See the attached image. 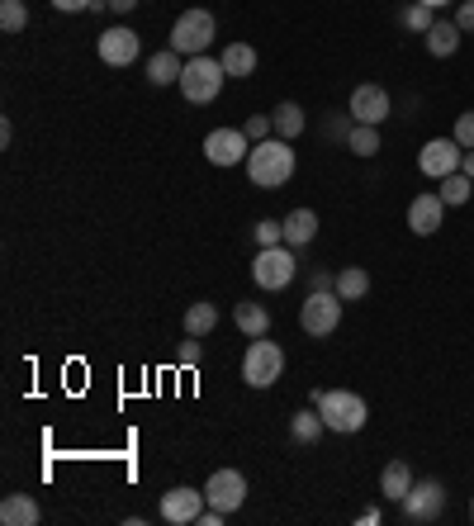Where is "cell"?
<instances>
[{
	"instance_id": "cell-12",
	"label": "cell",
	"mask_w": 474,
	"mask_h": 526,
	"mask_svg": "<svg viewBox=\"0 0 474 526\" xmlns=\"http://www.w3.org/2000/svg\"><path fill=\"white\" fill-rule=\"evenodd\" d=\"M389 109H394L389 91H384V86H370V81H365V86H356V91H351L347 114L356 119V124H375V128H380L384 119H389Z\"/></svg>"
},
{
	"instance_id": "cell-2",
	"label": "cell",
	"mask_w": 474,
	"mask_h": 526,
	"mask_svg": "<svg viewBox=\"0 0 474 526\" xmlns=\"http://www.w3.org/2000/svg\"><path fill=\"white\" fill-rule=\"evenodd\" d=\"M313 408L323 413V422H328V432H361L365 422H370V403L361 399V394H351V389H318L313 394Z\"/></svg>"
},
{
	"instance_id": "cell-31",
	"label": "cell",
	"mask_w": 474,
	"mask_h": 526,
	"mask_svg": "<svg viewBox=\"0 0 474 526\" xmlns=\"http://www.w3.org/2000/svg\"><path fill=\"white\" fill-rule=\"evenodd\" d=\"M285 242V223L275 218H256V247H280Z\"/></svg>"
},
{
	"instance_id": "cell-6",
	"label": "cell",
	"mask_w": 474,
	"mask_h": 526,
	"mask_svg": "<svg viewBox=\"0 0 474 526\" xmlns=\"http://www.w3.org/2000/svg\"><path fill=\"white\" fill-rule=\"evenodd\" d=\"M342 294L337 290H309L304 299V309H299V327L309 332V337H332L337 327H342Z\"/></svg>"
},
{
	"instance_id": "cell-1",
	"label": "cell",
	"mask_w": 474,
	"mask_h": 526,
	"mask_svg": "<svg viewBox=\"0 0 474 526\" xmlns=\"http://www.w3.org/2000/svg\"><path fill=\"white\" fill-rule=\"evenodd\" d=\"M247 176H252L256 190H280L285 181H294V147L285 138H266V143H252L247 152Z\"/></svg>"
},
{
	"instance_id": "cell-32",
	"label": "cell",
	"mask_w": 474,
	"mask_h": 526,
	"mask_svg": "<svg viewBox=\"0 0 474 526\" xmlns=\"http://www.w3.org/2000/svg\"><path fill=\"white\" fill-rule=\"evenodd\" d=\"M242 133L252 138V143H266V138H275V124H271V114H252L247 124H242Z\"/></svg>"
},
{
	"instance_id": "cell-4",
	"label": "cell",
	"mask_w": 474,
	"mask_h": 526,
	"mask_svg": "<svg viewBox=\"0 0 474 526\" xmlns=\"http://www.w3.org/2000/svg\"><path fill=\"white\" fill-rule=\"evenodd\" d=\"M214 34H219V24H214L209 10H181V19L171 24V48L181 57H204Z\"/></svg>"
},
{
	"instance_id": "cell-25",
	"label": "cell",
	"mask_w": 474,
	"mask_h": 526,
	"mask_svg": "<svg viewBox=\"0 0 474 526\" xmlns=\"http://www.w3.org/2000/svg\"><path fill=\"white\" fill-rule=\"evenodd\" d=\"M214 327H219V304H190V309H185V337H209V332H214Z\"/></svg>"
},
{
	"instance_id": "cell-22",
	"label": "cell",
	"mask_w": 474,
	"mask_h": 526,
	"mask_svg": "<svg viewBox=\"0 0 474 526\" xmlns=\"http://www.w3.org/2000/svg\"><path fill=\"white\" fill-rule=\"evenodd\" d=\"M233 323L242 327L247 337H266V332H271V309L256 304V299H247V304H237L233 309Z\"/></svg>"
},
{
	"instance_id": "cell-37",
	"label": "cell",
	"mask_w": 474,
	"mask_h": 526,
	"mask_svg": "<svg viewBox=\"0 0 474 526\" xmlns=\"http://www.w3.org/2000/svg\"><path fill=\"white\" fill-rule=\"evenodd\" d=\"M95 0H53V10H62V15H76V10H91Z\"/></svg>"
},
{
	"instance_id": "cell-15",
	"label": "cell",
	"mask_w": 474,
	"mask_h": 526,
	"mask_svg": "<svg viewBox=\"0 0 474 526\" xmlns=\"http://www.w3.org/2000/svg\"><path fill=\"white\" fill-rule=\"evenodd\" d=\"M441 223H446V200H441L437 190H422V195L408 200V228L418 237H432Z\"/></svg>"
},
{
	"instance_id": "cell-43",
	"label": "cell",
	"mask_w": 474,
	"mask_h": 526,
	"mask_svg": "<svg viewBox=\"0 0 474 526\" xmlns=\"http://www.w3.org/2000/svg\"><path fill=\"white\" fill-rule=\"evenodd\" d=\"M470 512H474V503H470Z\"/></svg>"
},
{
	"instance_id": "cell-35",
	"label": "cell",
	"mask_w": 474,
	"mask_h": 526,
	"mask_svg": "<svg viewBox=\"0 0 474 526\" xmlns=\"http://www.w3.org/2000/svg\"><path fill=\"white\" fill-rule=\"evenodd\" d=\"M200 361H204L200 337H185V342H181V365H200Z\"/></svg>"
},
{
	"instance_id": "cell-41",
	"label": "cell",
	"mask_w": 474,
	"mask_h": 526,
	"mask_svg": "<svg viewBox=\"0 0 474 526\" xmlns=\"http://www.w3.org/2000/svg\"><path fill=\"white\" fill-rule=\"evenodd\" d=\"M460 171H465V176H470V181H474V147H470V152H465V162H460Z\"/></svg>"
},
{
	"instance_id": "cell-40",
	"label": "cell",
	"mask_w": 474,
	"mask_h": 526,
	"mask_svg": "<svg viewBox=\"0 0 474 526\" xmlns=\"http://www.w3.org/2000/svg\"><path fill=\"white\" fill-rule=\"evenodd\" d=\"M114 15H128V10H138V0H110Z\"/></svg>"
},
{
	"instance_id": "cell-21",
	"label": "cell",
	"mask_w": 474,
	"mask_h": 526,
	"mask_svg": "<svg viewBox=\"0 0 474 526\" xmlns=\"http://www.w3.org/2000/svg\"><path fill=\"white\" fill-rule=\"evenodd\" d=\"M0 522L5 526H34L38 522V503L29 493H5V503H0Z\"/></svg>"
},
{
	"instance_id": "cell-39",
	"label": "cell",
	"mask_w": 474,
	"mask_h": 526,
	"mask_svg": "<svg viewBox=\"0 0 474 526\" xmlns=\"http://www.w3.org/2000/svg\"><path fill=\"white\" fill-rule=\"evenodd\" d=\"M332 280H337V275H328V271H313V275H309L313 290H332Z\"/></svg>"
},
{
	"instance_id": "cell-30",
	"label": "cell",
	"mask_w": 474,
	"mask_h": 526,
	"mask_svg": "<svg viewBox=\"0 0 474 526\" xmlns=\"http://www.w3.org/2000/svg\"><path fill=\"white\" fill-rule=\"evenodd\" d=\"M403 24H408L413 34H427V29L437 24V10H432V5H422V0H413V5L403 10Z\"/></svg>"
},
{
	"instance_id": "cell-24",
	"label": "cell",
	"mask_w": 474,
	"mask_h": 526,
	"mask_svg": "<svg viewBox=\"0 0 474 526\" xmlns=\"http://www.w3.org/2000/svg\"><path fill=\"white\" fill-rule=\"evenodd\" d=\"M332 290L342 294L347 304H356V299H365V294H370V275H365L361 266H342V271H337V280H332Z\"/></svg>"
},
{
	"instance_id": "cell-8",
	"label": "cell",
	"mask_w": 474,
	"mask_h": 526,
	"mask_svg": "<svg viewBox=\"0 0 474 526\" xmlns=\"http://www.w3.org/2000/svg\"><path fill=\"white\" fill-rule=\"evenodd\" d=\"M403 522L413 526H432L446 517V489H441L437 479H413V489H408V498L399 503Z\"/></svg>"
},
{
	"instance_id": "cell-16",
	"label": "cell",
	"mask_w": 474,
	"mask_h": 526,
	"mask_svg": "<svg viewBox=\"0 0 474 526\" xmlns=\"http://www.w3.org/2000/svg\"><path fill=\"white\" fill-rule=\"evenodd\" d=\"M422 38H427V53H432V57H456L460 53V38H465V34H460L456 19H437V24H432Z\"/></svg>"
},
{
	"instance_id": "cell-10",
	"label": "cell",
	"mask_w": 474,
	"mask_h": 526,
	"mask_svg": "<svg viewBox=\"0 0 474 526\" xmlns=\"http://www.w3.org/2000/svg\"><path fill=\"white\" fill-rule=\"evenodd\" d=\"M204 508H209L204 489H190V484H181V489H166V493H162V522H171V526L200 522Z\"/></svg>"
},
{
	"instance_id": "cell-14",
	"label": "cell",
	"mask_w": 474,
	"mask_h": 526,
	"mask_svg": "<svg viewBox=\"0 0 474 526\" xmlns=\"http://www.w3.org/2000/svg\"><path fill=\"white\" fill-rule=\"evenodd\" d=\"M138 48H143V43H138V34H133V29H124V24H119V29H105V34H100V43H95V53H100V62H105V67H133V62H138Z\"/></svg>"
},
{
	"instance_id": "cell-27",
	"label": "cell",
	"mask_w": 474,
	"mask_h": 526,
	"mask_svg": "<svg viewBox=\"0 0 474 526\" xmlns=\"http://www.w3.org/2000/svg\"><path fill=\"white\" fill-rule=\"evenodd\" d=\"M446 204H474V181L465 176V171H451L446 181H441V190H437Z\"/></svg>"
},
{
	"instance_id": "cell-3",
	"label": "cell",
	"mask_w": 474,
	"mask_h": 526,
	"mask_svg": "<svg viewBox=\"0 0 474 526\" xmlns=\"http://www.w3.org/2000/svg\"><path fill=\"white\" fill-rule=\"evenodd\" d=\"M223 81H228V72H223L219 57H185V72H181V95L190 100V105H209V100H219Z\"/></svg>"
},
{
	"instance_id": "cell-42",
	"label": "cell",
	"mask_w": 474,
	"mask_h": 526,
	"mask_svg": "<svg viewBox=\"0 0 474 526\" xmlns=\"http://www.w3.org/2000/svg\"><path fill=\"white\" fill-rule=\"evenodd\" d=\"M422 5H432V10H446V5H460V0H422Z\"/></svg>"
},
{
	"instance_id": "cell-13",
	"label": "cell",
	"mask_w": 474,
	"mask_h": 526,
	"mask_svg": "<svg viewBox=\"0 0 474 526\" xmlns=\"http://www.w3.org/2000/svg\"><path fill=\"white\" fill-rule=\"evenodd\" d=\"M204 498H209V508H223V512H237L247 503V479L237 470H214L209 474V484H204Z\"/></svg>"
},
{
	"instance_id": "cell-38",
	"label": "cell",
	"mask_w": 474,
	"mask_h": 526,
	"mask_svg": "<svg viewBox=\"0 0 474 526\" xmlns=\"http://www.w3.org/2000/svg\"><path fill=\"white\" fill-rule=\"evenodd\" d=\"M223 517H228L223 508H204L200 512V526H223Z\"/></svg>"
},
{
	"instance_id": "cell-23",
	"label": "cell",
	"mask_w": 474,
	"mask_h": 526,
	"mask_svg": "<svg viewBox=\"0 0 474 526\" xmlns=\"http://www.w3.org/2000/svg\"><path fill=\"white\" fill-rule=\"evenodd\" d=\"M219 62H223V72L228 76H252L256 72V48L252 43H228L219 53Z\"/></svg>"
},
{
	"instance_id": "cell-18",
	"label": "cell",
	"mask_w": 474,
	"mask_h": 526,
	"mask_svg": "<svg viewBox=\"0 0 474 526\" xmlns=\"http://www.w3.org/2000/svg\"><path fill=\"white\" fill-rule=\"evenodd\" d=\"M181 72H185V62H181V53H176V48H166V53L147 57V81H152V86H176V81H181Z\"/></svg>"
},
{
	"instance_id": "cell-26",
	"label": "cell",
	"mask_w": 474,
	"mask_h": 526,
	"mask_svg": "<svg viewBox=\"0 0 474 526\" xmlns=\"http://www.w3.org/2000/svg\"><path fill=\"white\" fill-rule=\"evenodd\" d=\"M323 432H328V422H323V413H318V408H304V413H294L290 436L299 441V446H313V441H318Z\"/></svg>"
},
{
	"instance_id": "cell-36",
	"label": "cell",
	"mask_w": 474,
	"mask_h": 526,
	"mask_svg": "<svg viewBox=\"0 0 474 526\" xmlns=\"http://www.w3.org/2000/svg\"><path fill=\"white\" fill-rule=\"evenodd\" d=\"M456 24H460V34H474V0H460L456 5Z\"/></svg>"
},
{
	"instance_id": "cell-11",
	"label": "cell",
	"mask_w": 474,
	"mask_h": 526,
	"mask_svg": "<svg viewBox=\"0 0 474 526\" xmlns=\"http://www.w3.org/2000/svg\"><path fill=\"white\" fill-rule=\"evenodd\" d=\"M247 152H252V138H247L242 128H214V133L204 138V157H209L214 166L247 162Z\"/></svg>"
},
{
	"instance_id": "cell-9",
	"label": "cell",
	"mask_w": 474,
	"mask_h": 526,
	"mask_svg": "<svg viewBox=\"0 0 474 526\" xmlns=\"http://www.w3.org/2000/svg\"><path fill=\"white\" fill-rule=\"evenodd\" d=\"M460 162H465V147H460L456 138H432V143L418 152V171L432 176V181H446L451 171H460Z\"/></svg>"
},
{
	"instance_id": "cell-5",
	"label": "cell",
	"mask_w": 474,
	"mask_h": 526,
	"mask_svg": "<svg viewBox=\"0 0 474 526\" xmlns=\"http://www.w3.org/2000/svg\"><path fill=\"white\" fill-rule=\"evenodd\" d=\"M294 275H299V266H294V247H256V261H252V280L256 290H285V285H294Z\"/></svg>"
},
{
	"instance_id": "cell-19",
	"label": "cell",
	"mask_w": 474,
	"mask_h": 526,
	"mask_svg": "<svg viewBox=\"0 0 474 526\" xmlns=\"http://www.w3.org/2000/svg\"><path fill=\"white\" fill-rule=\"evenodd\" d=\"M280 223H285V247H309L313 237H318V214L313 209H294Z\"/></svg>"
},
{
	"instance_id": "cell-17",
	"label": "cell",
	"mask_w": 474,
	"mask_h": 526,
	"mask_svg": "<svg viewBox=\"0 0 474 526\" xmlns=\"http://www.w3.org/2000/svg\"><path fill=\"white\" fill-rule=\"evenodd\" d=\"M408 489H413V470H408V460H389V465L380 470V493L389 498V503H403Z\"/></svg>"
},
{
	"instance_id": "cell-7",
	"label": "cell",
	"mask_w": 474,
	"mask_h": 526,
	"mask_svg": "<svg viewBox=\"0 0 474 526\" xmlns=\"http://www.w3.org/2000/svg\"><path fill=\"white\" fill-rule=\"evenodd\" d=\"M280 375H285V351L275 342H266V337H252L247 356H242V380L252 389H271Z\"/></svg>"
},
{
	"instance_id": "cell-34",
	"label": "cell",
	"mask_w": 474,
	"mask_h": 526,
	"mask_svg": "<svg viewBox=\"0 0 474 526\" xmlns=\"http://www.w3.org/2000/svg\"><path fill=\"white\" fill-rule=\"evenodd\" d=\"M356 128V119H342V114H328V138H337V143H347V133Z\"/></svg>"
},
{
	"instance_id": "cell-20",
	"label": "cell",
	"mask_w": 474,
	"mask_h": 526,
	"mask_svg": "<svg viewBox=\"0 0 474 526\" xmlns=\"http://www.w3.org/2000/svg\"><path fill=\"white\" fill-rule=\"evenodd\" d=\"M271 124H275V138L294 143V138L304 133V124H309V119H304V109L294 105V100H280V105L271 109Z\"/></svg>"
},
{
	"instance_id": "cell-33",
	"label": "cell",
	"mask_w": 474,
	"mask_h": 526,
	"mask_svg": "<svg viewBox=\"0 0 474 526\" xmlns=\"http://www.w3.org/2000/svg\"><path fill=\"white\" fill-rule=\"evenodd\" d=\"M451 138H456V143L465 147V152L474 147V109H465V114L456 119V133H451Z\"/></svg>"
},
{
	"instance_id": "cell-28",
	"label": "cell",
	"mask_w": 474,
	"mask_h": 526,
	"mask_svg": "<svg viewBox=\"0 0 474 526\" xmlns=\"http://www.w3.org/2000/svg\"><path fill=\"white\" fill-rule=\"evenodd\" d=\"M347 147L356 152V157H375V152H380V128H375V124H356L347 133Z\"/></svg>"
},
{
	"instance_id": "cell-29",
	"label": "cell",
	"mask_w": 474,
	"mask_h": 526,
	"mask_svg": "<svg viewBox=\"0 0 474 526\" xmlns=\"http://www.w3.org/2000/svg\"><path fill=\"white\" fill-rule=\"evenodd\" d=\"M0 29H5V34H24V29H29L24 0H0Z\"/></svg>"
}]
</instances>
